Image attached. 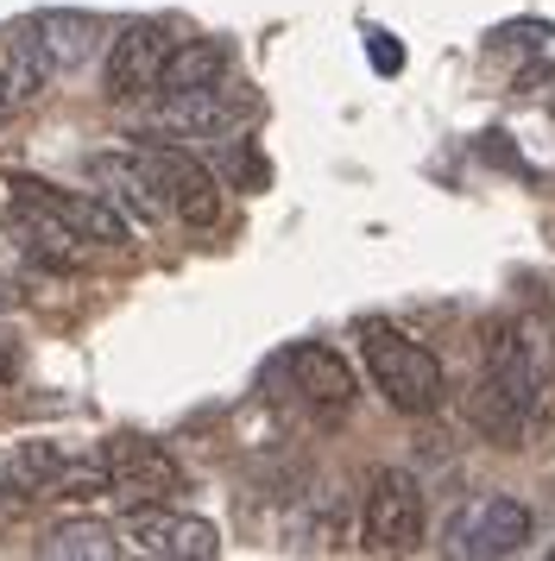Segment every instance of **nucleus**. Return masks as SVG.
Segmentation results:
<instances>
[{
  "label": "nucleus",
  "instance_id": "obj_19",
  "mask_svg": "<svg viewBox=\"0 0 555 561\" xmlns=\"http://www.w3.org/2000/svg\"><path fill=\"white\" fill-rule=\"evenodd\" d=\"M0 379H13V359H7V354H0Z\"/></svg>",
  "mask_w": 555,
  "mask_h": 561
},
{
  "label": "nucleus",
  "instance_id": "obj_8",
  "mask_svg": "<svg viewBox=\"0 0 555 561\" xmlns=\"http://www.w3.org/2000/svg\"><path fill=\"white\" fill-rule=\"evenodd\" d=\"M177 32L165 20H133L107 38V102H139L158 89V70L171 57Z\"/></svg>",
  "mask_w": 555,
  "mask_h": 561
},
{
  "label": "nucleus",
  "instance_id": "obj_10",
  "mask_svg": "<svg viewBox=\"0 0 555 561\" xmlns=\"http://www.w3.org/2000/svg\"><path fill=\"white\" fill-rule=\"evenodd\" d=\"M89 178H95V196H107V203L121 208V215H133V221H165V190H158V178H151L146 164V146L139 152H95L89 158Z\"/></svg>",
  "mask_w": 555,
  "mask_h": 561
},
{
  "label": "nucleus",
  "instance_id": "obj_14",
  "mask_svg": "<svg viewBox=\"0 0 555 561\" xmlns=\"http://www.w3.org/2000/svg\"><path fill=\"white\" fill-rule=\"evenodd\" d=\"M227 77V45L222 38H177L165 70H158V95H190V89H215Z\"/></svg>",
  "mask_w": 555,
  "mask_h": 561
},
{
  "label": "nucleus",
  "instance_id": "obj_6",
  "mask_svg": "<svg viewBox=\"0 0 555 561\" xmlns=\"http://www.w3.org/2000/svg\"><path fill=\"white\" fill-rule=\"evenodd\" d=\"M530 511L511 499V492H486L474 499L467 511H454L449 524V556H467V561H499V556H518L530 542Z\"/></svg>",
  "mask_w": 555,
  "mask_h": 561
},
{
  "label": "nucleus",
  "instance_id": "obj_12",
  "mask_svg": "<svg viewBox=\"0 0 555 561\" xmlns=\"http://www.w3.org/2000/svg\"><path fill=\"white\" fill-rule=\"evenodd\" d=\"M284 373H291V385H297L303 398L316 410H348L353 404V366L335 347H322V341H303V347H291L284 354Z\"/></svg>",
  "mask_w": 555,
  "mask_h": 561
},
{
  "label": "nucleus",
  "instance_id": "obj_15",
  "mask_svg": "<svg viewBox=\"0 0 555 561\" xmlns=\"http://www.w3.org/2000/svg\"><path fill=\"white\" fill-rule=\"evenodd\" d=\"M474 430L486 435V442H499V448H524V430H530V404H518L511 391H499L492 379H479L474 391Z\"/></svg>",
  "mask_w": 555,
  "mask_h": 561
},
{
  "label": "nucleus",
  "instance_id": "obj_18",
  "mask_svg": "<svg viewBox=\"0 0 555 561\" xmlns=\"http://www.w3.org/2000/svg\"><path fill=\"white\" fill-rule=\"evenodd\" d=\"M373 57H378V70H398V64H404L398 45H385V32H373Z\"/></svg>",
  "mask_w": 555,
  "mask_h": 561
},
{
  "label": "nucleus",
  "instance_id": "obj_9",
  "mask_svg": "<svg viewBox=\"0 0 555 561\" xmlns=\"http://www.w3.org/2000/svg\"><path fill=\"white\" fill-rule=\"evenodd\" d=\"M146 164H151V178H158V190H165V203H171V215L183 228L208 233L222 221V183H215L208 164H196V158L177 152V146H146Z\"/></svg>",
  "mask_w": 555,
  "mask_h": 561
},
{
  "label": "nucleus",
  "instance_id": "obj_5",
  "mask_svg": "<svg viewBox=\"0 0 555 561\" xmlns=\"http://www.w3.org/2000/svg\"><path fill=\"white\" fill-rule=\"evenodd\" d=\"M126 556L146 561H215L222 556V530L208 517H190V511H165V505H139L126 517Z\"/></svg>",
  "mask_w": 555,
  "mask_h": 561
},
{
  "label": "nucleus",
  "instance_id": "obj_16",
  "mask_svg": "<svg viewBox=\"0 0 555 561\" xmlns=\"http://www.w3.org/2000/svg\"><path fill=\"white\" fill-rule=\"evenodd\" d=\"M38 556H64V561H114L121 556V536L107 524H57L38 536Z\"/></svg>",
  "mask_w": 555,
  "mask_h": 561
},
{
  "label": "nucleus",
  "instance_id": "obj_3",
  "mask_svg": "<svg viewBox=\"0 0 555 561\" xmlns=\"http://www.w3.org/2000/svg\"><path fill=\"white\" fill-rule=\"evenodd\" d=\"M95 455L107 467V499L121 511L171 505L177 492H183V467L158 442H146V435H107V442H95Z\"/></svg>",
  "mask_w": 555,
  "mask_h": 561
},
{
  "label": "nucleus",
  "instance_id": "obj_11",
  "mask_svg": "<svg viewBox=\"0 0 555 561\" xmlns=\"http://www.w3.org/2000/svg\"><path fill=\"white\" fill-rule=\"evenodd\" d=\"M50 57L38 51V38L32 32H7L0 38V121H20L32 107L50 95Z\"/></svg>",
  "mask_w": 555,
  "mask_h": 561
},
{
  "label": "nucleus",
  "instance_id": "obj_4",
  "mask_svg": "<svg viewBox=\"0 0 555 561\" xmlns=\"http://www.w3.org/2000/svg\"><path fill=\"white\" fill-rule=\"evenodd\" d=\"M360 536L373 556H404L423 542V485L404 467H378L366 480V505H360Z\"/></svg>",
  "mask_w": 555,
  "mask_h": 561
},
{
  "label": "nucleus",
  "instance_id": "obj_2",
  "mask_svg": "<svg viewBox=\"0 0 555 561\" xmlns=\"http://www.w3.org/2000/svg\"><path fill=\"white\" fill-rule=\"evenodd\" d=\"M0 196L13 203V215L57 221V228H70L76 240H89V247H126V215L107 203V196H76V190H57V183L32 178V171L0 178Z\"/></svg>",
  "mask_w": 555,
  "mask_h": 561
},
{
  "label": "nucleus",
  "instance_id": "obj_13",
  "mask_svg": "<svg viewBox=\"0 0 555 561\" xmlns=\"http://www.w3.org/2000/svg\"><path fill=\"white\" fill-rule=\"evenodd\" d=\"M25 32L38 38V51L50 57V70H76V64H89L101 51L107 20H95V13H38Z\"/></svg>",
  "mask_w": 555,
  "mask_h": 561
},
{
  "label": "nucleus",
  "instance_id": "obj_7",
  "mask_svg": "<svg viewBox=\"0 0 555 561\" xmlns=\"http://www.w3.org/2000/svg\"><path fill=\"white\" fill-rule=\"evenodd\" d=\"M543 341L550 334L536 329L530 316H499L486 322V379L511 391L518 404L536 410V391H543Z\"/></svg>",
  "mask_w": 555,
  "mask_h": 561
},
{
  "label": "nucleus",
  "instance_id": "obj_1",
  "mask_svg": "<svg viewBox=\"0 0 555 561\" xmlns=\"http://www.w3.org/2000/svg\"><path fill=\"white\" fill-rule=\"evenodd\" d=\"M360 354H366V373H373V385L385 391V404L398 410V416H429V410H442L449 373H442V359L429 354L423 341H410V334L392 329V322H366V329H360Z\"/></svg>",
  "mask_w": 555,
  "mask_h": 561
},
{
  "label": "nucleus",
  "instance_id": "obj_17",
  "mask_svg": "<svg viewBox=\"0 0 555 561\" xmlns=\"http://www.w3.org/2000/svg\"><path fill=\"white\" fill-rule=\"evenodd\" d=\"M64 455H70L64 442H45V435H38V442H20V448H13V460H7V473H13V485H20L25 499H45V485L57 480V467H64Z\"/></svg>",
  "mask_w": 555,
  "mask_h": 561
}]
</instances>
